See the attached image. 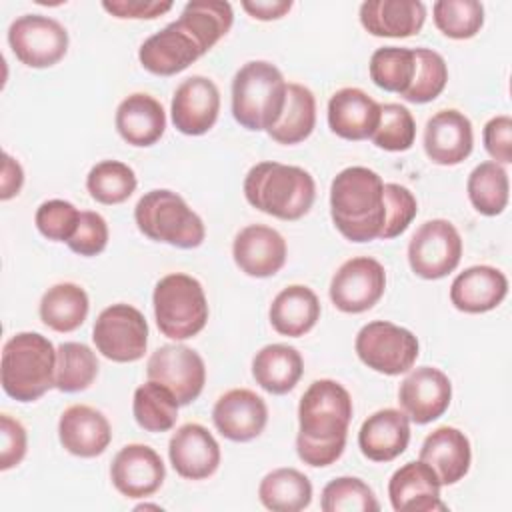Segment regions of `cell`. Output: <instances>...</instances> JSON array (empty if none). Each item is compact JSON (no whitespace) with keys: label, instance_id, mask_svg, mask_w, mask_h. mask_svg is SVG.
I'll return each instance as SVG.
<instances>
[{"label":"cell","instance_id":"obj_33","mask_svg":"<svg viewBox=\"0 0 512 512\" xmlns=\"http://www.w3.org/2000/svg\"><path fill=\"white\" fill-rule=\"evenodd\" d=\"M176 22L188 30L204 52L214 48L224 38L234 22L230 2L222 0H192L184 4Z\"/></svg>","mask_w":512,"mask_h":512},{"label":"cell","instance_id":"obj_13","mask_svg":"<svg viewBox=\"0 0 512 512\" xmlns=\"http://www.w3.org/2000/svg\"><path fill=\"white\" fill-rule=\"evenodd\" d=\"M386 290V270L370 256H356L346 260L330 280V300L346 314H360L370 310Z\"/></svg>","mask_w":512,"mask_h":512},{"label":"cell","instance_id":"obj_15","mask_svg":"<svg viewBox=\"0 0 512 512\" xmlns=\"http://www.w3.org/2000/svg\"><path fill=\"white\" fill-rule=\"evenodd\" d=\"M220 90L214 80L194 74L178 84L172 96V124L186 136L206 134L218 120Z\"/></svg>","mask_w":512,"mask_h":512},{"label":"cell","instance_id":"obj_18","mask_svg":"<svg viewBox=\"0 0 512 512\" xmlns=\"http://www.w3.org/2000/svg\"><path fill=\"white\" fill-rule=\"evenodd\" d=\"M204 54L206 52L194 40V36L174 20L142 42L138 60L150 74L174 76Z\"/></svg>","mask_w":512,"mask_h":512},{"label":"cell","instance_id":"obj_27","mask_svg":"<svg viewBox=\"0 0 512 512\" xmlns=\"http://www.w3.org/2000/svg\"><path fill=\"white\" fill-rule=\"evenodd\" d=\"M420 460L438 474L442 486H452L460 482L470 470V440L462 430L454 426H440L424 438Z\"/></svg>","mask_w":512,"mask_h":512},{"label":"cell","instance_id":"obj_6","mask_svg":"<svg viewBox=\"0 0 512 512\" xmlns=\"http://www.w3.org/2000/svg\"><path fill=\"white\" fill-rule=\"evenodd\" d=\"M134 222L146 238L184 250L198 248L206 238L202 218L180 194L166 188L150 190L136 202Z\"/></svg>","mask_w":512,"mask_h":512},{"label":"cell","instance_id":"obj_12","mask_svg":"<svg viewBox=\"0 0 512 512\" xmlns=\"http://www.w3.org/2000/svg\"><path fill=\"white\" fill-rule=\"evenodd\" d=\"M148 380L164 384L180 406L194 402L206 384V364L202 356L184 344H164L146 362Z\"/></svg>","mask_w":512,"mask_h":512},{"label":"cell","instance_id":"obj_1","mask_svg":"<svg viewBox=\"0 0 512 512\" xmlns=\"http://www.w3.org/2000/svg\"><path fill=\"white\" fill-rule=\"evenodd\" d=\"M352 412L350 392L340 382L314 380L298 404V458L312 468L334 464L344 454Z\"/></svg>","mask_w":512,"mask_h":512},{"label":"cell","instance_id":"obj_52","mask_svg":"<svg viewBox=\"0 0 512 512\" xmlns=\"http://www.w3.org/2000/svg\"><path fill=\"white\" fill-rule=\"evenodd\" d=\"M292 0H242V8L256 20L270 22L286 16L292 10Z\"/></svg>","mask_w":512,"mask_h":512},{"label":"cell","instance_id":"obj_7","mask_svg":"<svg viewBox=\"0 0 512 512\" xmlns=\"http://www.w3.org/2000/svg\"><path fill=\"white\" fill-rule=\"evenodd\" d=\"M156 326L170 340H188L208 322V300L202 284L184 272L162 276L152 292Z\"/></svg>","mask_w":512,"mask_h":512},{"label":"cell","instance_id":"obj_24","mask_svg":"<svg viewBox=\"0 0 512 512\" xmlns=\"http://www.w3.org/2000/svg\"><path fill=\"white\" fill-rule=\"evenodd\" d=\"M508 294V278L502 270L476 264L460 272L450 284V302L466 314L494 310Z\"/></svg>","mask_w":512,"mask_h":512},{"label":"cell","instance_id":"obj_44","mask_svg":"<svg viewBox=\"0 0 512 512\" xmlns=\"http://www.w3.org/2000/svg\"><path fill=\"white\" fill-rule=\"evenodd\" d=\"M416 138V122L412 112L396 102L380 104V122L372 134V142L388 152H406Z\"/></svg>","mask_w":512,"mask_h":512},{"label":"cell","instance_id":"obj_35","mask_svg":"<svg viewBox=\"0 0 512 512\" xmlns=\"http://www.w3.org/2000/svg\"><path fill=\"white\" fill-rule=\"evenodd\" d=\"M316 126V98L304 84L292 82L286 90V104L280 120L268 130V136L284 146L304 142Z\"/></svg>","mask_w":512,"mask_h":512},{"label":"cell","instance_id":"obj_4","mask_svg":"<svg viewBox=\"0 0 512 512\" xmlns=\"http://www.w3.org/2000/svg\"><path fill=\"white\" fill-rule=\"evenodd\" d=\"M56 348L40 332H18L2 348V390L16 402H34L54 388Z\"/></svg>","mask_w":512,"mask_h":512},{"label":"cell","instance_id":"obj_53","mask_svg":"<svg viewBox=\"0 0 512 512\" xmlns=\"http://www.w3.org/2000/svg\"><path fill=\"white\" fill-rule=\"evenodd\" d=\"M162 510L158 504H140V506H136V510Z\"/></svg>","mask_w":512,"mask_h":512},{"label":"cell","instance_id":"obj_45","mask_svg":"<svg viewBox=\"0 0 512 512\" xmlns=\"http://www.w3.org/2000/svg\"><path fill=\"white\" fill-rule=\"evenodd\" d=\"M34 222L44 238L52 242H68L78 228L80 210L68 200L52 198L38 206Z\"/></svg>","mask_w":512,"mask_h":512},{"label":"cell","instance_id":"obj_3","mask_svg":"<svg viewBox=\"0 0 512 512\" xmlns=\"http://www.w3.org/2000/svg\"><path fill=\"white\" fill-rule=\"evenodd\" d=\"M244 196L256 210L292 222L310 212L316 198V182L300 166L266 160L248 170Z\"/></svg>","mask_w":512,"mask_h":512},{"label":"cell","instance_id":"obj_10","mask_svg":"<svg viewBox=\"0 0 512 512\" xmlns=\"http://www.w3.org/2000/svg\"><path fill=\"white\" fill-rule=\"evenodd\" d=\"M462 248L456 226L444 218H432L412 234L408 242V264L416 276L440 280L458 268Z\"/></svg>","mask_w":512,"mask_h":512},{"label":"cell","instance_id":"obj_16","mask_svg":"<svg viewBox=\"0 0 512 512\" xmlns=\"http://www.w3.org/2000/svg\"><path fill=\"white\" fill-rule=\"evenodd\" d=\"M164 478V462L148 444L122 446L110 464V480L126 498L152 496L164 484Z\"/></svg>","mask_w":512,"mask_h":512},{"label":"cell","instance_id":"obj_14","mask_svg":"<svg viewBox=\"0 0 512 512\" xmlns=\"http://www.w3.org/2000/svg\"><path fill=\"white\" fill-rule=\"evenodd\" d=\"M452 382L434 366L410 368L408 376L400 382L398 402L400 410L416 424L438 420L450 406Z\"/></svg>","mask_w":512,"mask_h":512},{"label":"cell","instance_id":"obj_51","mask_svg":"<svg viewBox=\"0 0 512 512\" xmlns=\"http://www.w3.org/2000/svg\"><path fill=\"white\" fill-rule=\"evenodd\" d=\"M24 184V170L16 158L8 152L2 154V176H0V200L14 198Z\"/></svg>","mask_w":512,"mask_h":512},{"label":"cell","instance_id":"obj_34","mask_svg":"<svg viewBox=\"0 0 512 512\" xmlns=\"http://www.w3.org/2000/svg\"><path fill=\"white\" fill-rule=\"evenodd\" d=\"M258 498L272 512H300L312 502V482L296 468H276L260 480Z\"/></svg>","mask_w":512,"mask_h":512},{"label":"cell","instance_id":"obj_22","mask_svg":"<svg viewBox=\"0 0 512 512\" xmlns=\"http://www.w3.org/2000/svg\"><path fill=\"white\" fill-rule=\"evenodd\" d=\"M472 146V122L460 110L446 108L428 118L424 128V152L434 164L456 166L470 156Z\"/></svg>","mask_w":512,"mask_h":512},{"label":"cell","instance_id":"obj_17","mask_svg":"<svg viewBox=\"0 0 512 512\" xmlns=\"http://www.w3.org/2000/svg\"><path fill=\"white\" fill-rule=\"evenodd\" d=\"M212 422L224 438L232 442H250L264 432L268 424V406L256 392L248 388H232L216 400Z\"/></svg>","mask_w":512,"mask_h":512},{"label":"cell","instance_id":"obj_36","mask_svg":"<svg viewBox=\"0 0 512 512\" xmlns=\"http://www.w3.org/2000/svg\"><path fill=\"white\" fill-rule=\"evenodd\" d=\"M178 400L160 382L148 380L134 390L132 414L136 424L146 432H168L178 420Z\"/></svg>","mask_w":512,"mask_h":512},{"label":"cell","instance_id":"obj_11","mask_svg":"<svg viewBox=\"0 0 512 512\" xmlns=\"http://www.w3.org/2000/svg\"><path fill=\"white\" fill-rule=\"evenodd\" d=\"M14 56L30 68H50L68 52V30L44 14L18 16L8 28Z\"/></svg>","mask_w":512,"mask_h":512},{"label":"cell","instance_id":"obj_37","mask_svg":"<svg viewBox=\"0 0 512 512\" xmlns=\"http://www.w3.org/2000/svg\"><path fill=\"white\" fill-rule=\"evenodd\" d=\"M466 192L476 212L484 216H498L504 212L510 198L508 172L502 164L492 160L482 162L470 172Z\"/></svg>","mask_w":512,"mask_h":512},{"label":"cell","instance_id":"obj_26","mask_svg":"<svg viewBox=\"0 0 512 512\" xmlns=\"http://www.w3.org/2000/svg\"><path fill=\"white\" fill-rule=\"evenodd\" d=\"M410 442V418L396 408L370 414L358 430V448L372 462H390L404 454Z\"/></svg>","mask_w":512,"mask_h":512},{"label":"cell","instance_id":"obj_31","mask_svg":"<svg viewBox=\"0 0 512 512\" xmlns=\"http://www.w3.org/2000/svg\"><path fill=\"white\" fill-rule=\"evenodd\" d=\"M304 374V360L294 346L268 344L252 358V376L268 394L282 396L294 390Z\"/></svg>","mask_w":512,"mask_h":512},{"label":"cell","instance_id":"obj_48","mask_svg":"<svg viewBox=\"0 0 512 512\" xmlns=\"http://www.w3.org/2000/svg\"><path fill=\"white\" fill-rule=\"evenodd\" d=\"M0 470H10L18 466L28 450L26 428L10 414L0 416Z\"/></svg>","mask_w":512,"mask_h":512},{"label":"cell","instance_id":"obj_42","mask_svg":"<svg viewBox=\"0 0 512 512\" xmlns=\"http://www.w3.org/2000/svg\"><path fill=\"white\" fill-rule=\"evenodd\" d=\"M320 508L324 512H378L374 490L356 476H340L322 488Z\"/></svg>","mask_w":512,"mask_h":512},{"label":"cell","instance_id":"obj_25","mask_svg":"<svg viewBox=\"0 0 512 512\" xmlns=\"http://www.w3.org/2000/svg\"><path fill=\"white\" fill-rule=\"evenodd\" d=\"M380 122V104L360 88H340L328 100V126L344 140L372 138Z\"/></svg>","mask_w":512,"mask_h":512},{"label":"cell","instance_id":"obj_29","mask_svg":"<svg viewBox=\"0 0 512 512\" xmlns=\"http://www.w3.org/2000/svg\"><path fill=\"white\" fill-rule=\"evenodd\" d=\"M114 124L124 142L146 148L162 138L166 130V112L154 96L134 92L118 104Z\"/></svg>","mask_w":512,"mask_h":512},{"label":"cell","instance_id":"obj_39","mask_svg":"<svg viewBox=\"0 0 512 512\" xmlns=\"http://www.w3.org/2000/svg\"><path fill=\"white\" fill-rule=\"evenodd\" d=\"M370 80L386 90L404 94L414 78L416 72V56L414 48L404 46H382L372 52L370 64H368Z\"/></svg>","mask_w":512,"mask_h":512},{"label":"cell","instance_id":"obj_19","mask_svg":"<svg viewBox=\"0 0 512 512\" xmlns=\"http://www.w3.org/2000/svg\"><path fill=\"white\" fill-rule=\"evenodd\" d=\"M288 246L284 236L266 224L244 226L232 242L236 266L252 278H268L286 264Z\"/></svg>","mask_w":512,"mask_h":512},{"label":"cell","instance_id":"obj_41","mask_svg":"<svg viewBox=\"0 0 512 512\" xmlns=\"http://www.w3.org/2000/svg\"><path fill=\"white\" fill-rule=\"evenodd\" d=\"M432 18L444 36L468 40L484 26V6L478 0H438L432 6Z\"/></svg>","mask_w":512,"mask_h":512},{"label":"cell","instance_id":"obj_47","mask_svg":"<svg viewBox=\"0 0 512 512\" xmlns=\"http://www.w3.org/2000/svg\"><path fill=\"white\" fill-rule=\"evenodd\" d=\"M68 248L78 256H98L108 244V224L102 214L92 210L80 212V222L74 236L66 242Z\"/></svg>","mask_w":512,"mask_h":512},{"label":"cell","instance_id":"obj_20","mask_svg":"<svg viewBox=\"0 0 512 512\" xmlns=\"http://www.w3.org/2000/svg\"><path fill=\"white\" fill-rule=\"evenodd\" d=\"M168 458L178 476L186 480L210 478L220 466V446L212 432L198 424H182L168 442Z\"/></svg>","mask_w":512,"mask_h":512},{"label":"cell","instance_id":"obj_30","mask_svg":"<svg viewBox=\"0 0 512 512\" xmlns=\"http://www.w3.org/2000/svg\"><path fill=\"white\" fill-rule=\"evenodd\" d=\"M320 312V300L312 288L304 284H290L274 296L268 318L278 334L298 338L316 326Z\"/></svg>","mask_w":512,"mask_h":512},{"label":"cell","instance_id":"obj_9","mask_svg":"<svg viewBox=\"0 0 512 512\" xmlns=\"http://www.w3.org/2000/svg\"><path fill=\"white\" fill-rule=\"evenodd\" d=\"M96 350L112 362H136L148 346V322L144 314L124 302L104 308L92 328Z\"/></svg>","mask_w":512,"mask_h":512},{"label":"cell","instance_id":"obj_8","mask_svg":"<svg viewBox=\"0 0 512 512\" xmlns=\"http://www.w3.org/2000/svg\"><path fill=\"white\" fill-rule=\"evenodd\" d=\"M354 350L370 370L398 376L414 366L420 354V344L408 328L386 320H374L358 330Z\"/></svg>","mask_w":512,"mask_h":512},{"label":"cell","instance_id":"obj_32","mask_svg":"<svg viewBox=\"0 0 512 512\" xmlns=\"http://www.w3.org/2000/svg\"><path fill=\"white\" fill-rule=\"evenodd\" d=\"M90 310L88 294L82 286L74 282H58L50 286L38 306L40 320L54 332H74L78 330Z\"/></svg>","mask_w":512,"mask_h":512},{"label":"cell","instance_id":"obj_23","mask_svg":"<svg viewBox=\"0 0 512 512\" xmlns=\"http://www.w3.org/2000/svg\"><path fill=\"white\" fill-rule=\"evenodd\" d=\"M58 438L66 452L78 458H96L110 446L112 426L100 410L72 404L58 420Z\"/></svg>","mask_w":512,"mask_h":512},{"label":"cell","instance_id":"obj_28","mask_svg":"<svg viewBox=\"0 0 512 512\" xmlns=\"http://www.w3.org/2000/svg\"><path fill=\"white\" fill-rule=\"evenodd\" d=\"M426 6L420 0H366L360 4V24L378 38H408L422 30Z\"/></svg>","mask_w":512,"mask_h":512},{"label":"cell","instance_id":"obj_21","mask_svg":"<svg viewBox=\"0 0 512 512\" xmlns=\"http://www.w3.org/2000/svg\"><path fill=\"white\" fill-rule=\"evenodd\" d=\"M438 474L422 460L406 462L388 482V498L396 512H444Z\"/></svg>","mask_w":512,"mask_h":512},{"label":"cell","instance_id":"obj_50","mask_svg":"<svg viewBox=\"0 0 512 512\" xmlns=\"http://www.w3.org/2000/svg\"><path fill=\"white\" fill-rule=\"evenodd\" d=\"M174 2L170 0H104L102 8L116 18L130 20H154L168 10H172Z\"/></svg>","mask_w":512,"mask_h":512},{"label":"cell","instance_id":"obj_38","mask_svg":"<svg viewBox=\"0 0 512 512\" xmlns=\"http://www.w3.org/2000/svg\"><path fill=\"white\" fill-rule=\"evenodd\" d=\"M98 358L94 350L82 342H62L56 348L54 388L66 394L90 388L98 376Z\"/></svg>","mask_w":512,"mask_h":512},{"label":"cell","instance_id":"obj_5","mask_svg":"<svg viewBox=\"0 0 512 512\" xmlns=\"http://www.w3.org/2000/svg\"><path fill=\"white\" fill-rule=\"evenodd\" d=\"M288 84L266 60L246 62L232 80V116L252 132L270 130L282 116Z\"/></svg>","mask_w":512,"mask_h":512},{"label":"cell","instance_id":"obj_46","mask_svg":"<svg viewBox=\"0 0 512 512\" xmlns=\"http://www.w3.org/2000/svg\"><path fill=\"white\" fill-rule=\"evenodd\" d=\"M418 202L414 194L396 182L384 184V226L380 232L382 240L400 236L416 218Z\"/></svg>","mask_w":512,"mask_h":512},{"label":"cell","instance_id":"obj_49","mask_svg":"<svg viewBox=\"0 0 512 512\" xmlns=\"http://www.w3.org/2000/svg\"><path fill=\"white\" fill-rule=\"evenodd\" d=\"M482 140L492 162H512V118L508 114H498L490 118L482 130Z\"/></svg>","mask_w":512,"mask_h":512},{"label":"cell","instance_id":"obj_40","mask_svg":"<svg viewBox=\"0 0 512 512\" xmlns=\"http://www.w3.org/2000/svg\"><path fill=\"white\" fill-rule=\"evenodd\" d=\"M138 186L134 170L120 160H102L94 164L86 176L88 194L100 204H122Z\"/></svg>","mask_w":512,"mask_h":512},{"label":"cell","instance_id":"obj_2","mask_svg":"<svg viewBox=\"0 0 512 512\" xmlns=\"http://www.w3.org/2000/svg\"><path fill=\"white\" fill-rule=\"evenodd\" d=\"M330 216L350 242L380 238L384 226V182L366 166L340 170L330 184Z\"/></svg>","mask_w":512,"mask_h":512},{"label":"cell","instance_id":"obj_43","mask_svg":"<svg viewBox=\"0 0 512 512\" xmlns=\"http://www.w3.org/2000/svg\"><path fill=\"white\" fill-rule=\"evenodd\" d=\"M416 56V72L410 88L402 94L406 102L426 104L442 94L448 82V66L446 60L430 48H414Z\"/></svg>","mask_w":512,"mask_h":512}]
</instances>
